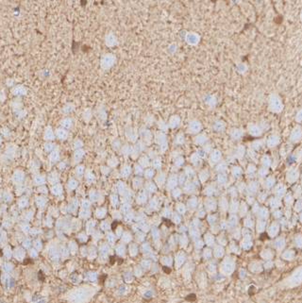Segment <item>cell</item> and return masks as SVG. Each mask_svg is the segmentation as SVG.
Wrapping results in <instances>:
<instances>
[{"label": "cell", "instance_id": "obj_15", "mask_svg": "<svg viewBox=\"0 0 302 303\" xmlns=\"http://www.w3.org/2000/svg\"><path fill=\"white\" fill-rule=\"evenodd\" d=\"M84 155H85V151L83 150V149L75 150L74 156H73V160H74L75 162H80V161L82 160V159H83V157H84Z\"/></svg>", "mask_w": 302, "mask_h": 303}, {"label": "cell", "instance_id": "obj_11", "mask_svg": "<svg viewBox=\"0 0 302 303\" xmlns=\"http://www.w3.org/2000/svg\"><path fill=\"white\" fill-rule=\"evenodd\" d=\"M132 152H133V146L130 145H124L120 149V153L125 157H130Z\"/></svg>", "mask_w": 302, "mask_h": 303}, {"label": "cell", "instance_id": "obj_40", "mask_svg": "<svg viewBox=\"0 0 302 303\" xmlns=\"http://www.w3.org/2000/svg\"><path fill=\"white\" fill-rule=\"evenodd\" d=\"M2 143V138H1V135H0V144Z\"/></svg>", "mask_w": 302, "mask_h": 303}, {"label": "cell", "instance_id": "obj_34", "mask_svg": "<svg viewBox=\"0 0 302 303\" xmlns=\"http://www.w3.org/2000/svg\"><path fill=\"white\" fill-rule=\"evenodd\" d=\"M15 146H10L9 147H7V155L9 156H13L15 154Z\"/></svg>", "mask_w": 302, "mask_h": 303}, {"label": "cell", "instance_id": "obj_22", "mask_svg": "<svg viewBox=\"0 0 302 303\" xmlns=\"http://www.w3.org/2000/svg\"><path fill=\"white\" fill-rule=\"evenodd\" d=\"M158 127H159V130H160V131H161V132H164V133H165L166 131L168 130V128H169V127H168V123L164 122L163 120H160V121H158Z\"/></svg>", "mask_w": 302, "mask_h": 303}, {"label": "cell", "instance_id": "obj_9", "mask_svg": "<svg viewBox=\"0 0 302 303\" xmlns=\"http://www.w3.org/2000/svg\"><path fill=\"white\" fill-rule=\"evenodd\" d=\"M180 125V117L179 115H172L171 117L169 118V121H168V127L170 128H179Z\"/></svg>", "mask_w": 302, "mask_h": 303}, {"label": "cell", "instance_id": "obj_25", "mask_svg": "<svg viewBox=\"0 0 302 303\" xmlns=\"http://www.w3.org/2000/svg\"><path fill=\"white\" fill-rule=\"evenodd\" d=\"M173 160H174V165L177 166V167H181L185 162V159L183 156H179L176 159H173Z\"/></svg>", "mask_w": 302, "mask_h": 303}, {"label": "cell", "instance_id": "obj_6", "mask_svg": "<svg viewBox=\"0 0 302 303\" xmlns=\"http://www.w3.org/2000/svg\"><path fill=\"white\" fill-rule=\"evenodd\" d=\"M138 164L141 165L143 169H146L148 167H151V160L146 154H142L138 158Z\"/></svg>", "mask_w": 302, "mask_h": 303}, {"label": "cell", "instance_id": "obj_38", "mask_svg": "<svg viewBox=\"0 0 302 303\" xmlns=\"http://www.w3.org/2000/svg\"><path fill=\"white\" fill-rule=\"evenodd\" d=\"M195 298H196L195 295V294H191V295H188V297H186V300H190V301H193V300H195Z\"/></svg>", "mask_w": 302, "mask_h": 303}, {"label": "cell", "instance_id": "obj_27", "mask_svg": "<svg viewBox=\"0 0 302 303\" xmlns=\"http://www.w3.org/2000/svg\"><path fill=\"white\" fill-rule=\"evenodd\" d=\"M133 171L137 176H141L142 174H143V171H145V170H143V168L141 165H139L138 164H135L133 166Z\"/></svg>", "mask_w": 302, "mask_h": 303}, {"label": "cell", "instance_id": "obj_20", "mask_svg": "<svg viewBox=\"0 0 302 303\" xmlns=\"http://www.w3.org/2000/svg\"><path fill=\"white\" fill-rule=\"evenodd\" d=\"M107 164H108V166L109 168H114L118 165L119 162H118V159H117L115 156H112L111 158H109Z\"/></svg>", "mask_w": 302, "mask_h": 303}, {"label": "cell", "instance_id": "obj_35", "mask_svg": "<svg viewBox=\"0 0 302 303\" xmlns=\"http://www.w3.org/2000/svg\"><path fill=\"white\" fill-rule=\"evenodd\" d=\"M112 147L114 150H120L121 147H122V145H121V143L119 140H115L114 142L112 143Z\"/></svg>", "mask_w": 302, "mask_h": 303}, {"label": "cell", "instance_id": "obj_19", "mask_svg": "<svg viewBox=\"0 0 302 303\" xmlns=\"http://www.w3.org/2000/svg\"><path fill=\"white\" fill-rule=\"evenodd\" d=\"M54 138H55V132L48 127L44 131V139H46L47 141H51V140H53Z\"/></svg>", "mask_w": 302, "mask_h": 303}, {"label": "cell", "instance_id": "obj_30", "mask_svg": "<svg viewBox=\"0 0 302 303\" xmlns=\"http://www.w3.org/2000/svg\"><path fill=\"white\" fill-rule=\"evenodd\" d=\"M194 174H195L194 168H193L192 166L187 165L186 168H185V175L188 176V177H192V176H194Z\"/></svg>", "mask_w": 302, "mask_h": 303}, {"label": "cell", "instance_id": "obj_31", "mask_svg": "<svg viewBox=\"0 0 302 303\" xmlns=\"http://www.w3.org/2000/svg\"><path fill=\"white\" fill-rule=\"evenodd\" d=\"M82 146H83V142L81 141V140L79 139H77L76 141L74 142V148L76 150L78 149H82Z\"/></svg>", "mask_w": 302, "mask_h": 303}, {"label": "cell", "instance_id": "obj_36", "mask_svg": "<svg viewBox=\"0 0 302 303\" xmlns=\"http://www.w3.org/2000/svg\"><path fill=\"white\" fill-rule=\"evenodd\" d=\"M73 110H74V107H73V105H72V104H67V105H65L63 107V112L65 113H69V112H71L72 111H73Z\"/></svg>", "mask_w": 302, "mask_h": 303}, {"label": "cell", "instance_id": "obj_1", "mask_svg": "<svg viewBox=\"0 0 302 303\" xmlns=\"http://www.w3.org/2000/svg\"><path fill=\"white\" fill-rule=\"evenodd\" d=\"M116 62V57L112 54H106L102 57L100 60V66L102 69L108 70L109 68H112Z\"/></svg>", "mask_w": 302, "mask_h": 303}, {"label": "cell", "instance_id": "obj_21", "mask_svg": "<svg viewBox=\"0 0 302 303\" xmlns=\"http://www.w3.org/2000/svg\"><path fill=\"white\" fill-rule=\"evenodd\" d=\"M49 160L51 161V162H56L60 160V152L58 150H53L51 153H49Z\"/></svg>", "mask_w": 302, "mask_h": 303}, {"label": "cell", "instance_id": "obj_23", "mask_svg": "<svg viewBox=\"0 0 302 303\" xmlns=\"http://www.w3.org/2000/svg\"><path fill=\"white\" fill-rule=\"evenodd\" d=\"M190 160H191V162H192V164H194L195 166L198 165V164H200V162H201V161H202L201 159H200V158L198 157V155L196 154L195 152H194V153H193V154L191 155V156H190Z\"/></svg>", "mask_w": 302, "mask_h": 303}, {"label": "cell", "instance_id": "obj_18", "mask_svg": "<svg viewBox=\"0 0 302 303\" xmlns=\"http://www.w3.org/2000/svg\"><path fill=\"white\" fill-rule=\"evenodd\" d=\"M151 165H152L153 169H161L162 166V161L161 157H156L151 161Z\"/></svg>", "mask_w": 302, "mask_h": 303}, {"label": "cell", "instance_id": "obj_8", "mask_svg": "<svg viewBox=\"0 0 302 303\" xmlns=\"http://www.w3.org/2000/svg\"><path fill=\"white\" fill-rule=\"evenodd\" d=\"M155 142H156V144L159 146H161L165 145V144H167V139H166V133H164V132H161L159 130L156 135H155Z\"/></svg>", "mask_w": 302, "mask_h": 303}, {"label": "cell", "instance_id": "obj_14", "mask_svg": "<svg viewBox=\"0 0 302 303\" xmlns=\"http://www.w3.org/2000/svg\"><path fill=\"white\" fill-rule=\"evenodd\" d=\"M133 147H134V149H135L136 151H137L138 153H140V154L143 153V151L146 150V145L142 141V140H141V141L136 142V143H135V146H134ZM141 155H142V154H141Z\"/></svg>", "mask_w": 302, "mask_h": 303}, {"label": "cell", "instance_id": "obj_3", "mask_svg": "<svg viewBox=\"0 0 302 303\" xmlns=\"http://www.w3.org/2000/svg\"><path fill=\"white\" fill-rule=\"evenodd\" d=\"M202 130V124L199 122L198 120H192L188 125V131L191 134H195L197 135L201 133Z\"/></svg>", "mask_w": 302, "mask_h": 303}, {"label": "cell", "instance_id": "obj_2", "mask_svg": "<svg viewBox=\"0 0 302 303\" xmlns=\"http://www.w3.org/2000/svg\"><path fill=\"white\" fill-rule=\"evenodd\" d=\"M139 135L141 136L142 141L145 143L146 146H149L151 144V142H152V139H153L152 133H151V131L149 130H147L145 127H142L141 128Z\"/></svg>", "mask_w": 302, "mask_h": 303}, {"label": "cell", "instance_id": "obj_28", "mask_svg": "<svg viewBox=\"0 0 302 303\" xmlns=\"http://www.w3.org/2000/svg\"><path fill=\"white\" fill-rule=\"evenodd\" d=\"M25 92H26V90H25L24 87H22V86H17L13 89V94H16V96H22V94H25Z\"/></svg>", "mask_w": 302, "mask_h": 303}, {"label": "cell", "instance_id": "obj_16", "mask_svg": "<svg viewBox=\"0 0 302 303\" xmlns=\"http://www.w3.org/2000/svg\"><path fill=\"white\" fill-rule=\"evenodd\" d=\"M72 125H73V122H72V119L69 118V117L63 118L62 121H60V126H62V128H64V130H69V128L72 127Z\"/></svg>", "mask_w": 302, "mask_h": 303}, {"label": "cell", "instance_id": "obj_4", "mask_svg": "<svg viewBox=\"0 0 302 303\" xmlns=\"http://www.w3.org/2000/svg\"><path fill=\"white\" fill-rule=\"evenodd\" d=\"M185 41H186V43L190 45H195L199 43L200 41V36L198 33H195V32H188L186 34V36H185Z\"/></svg>", "mask_w": 302, "mask_h": 303}, {"label": "cell", "instance_id": "obj_26", "mask_svg": "<svg viewBox=\"0 0 302 303\" xmlns=\"http://www.w3.org/2000/svg\"><path fill=\"white\" fill-rule=\"evenodd\" d=\"M143 175H145V177L147 178V179H151V178H153V176L155 175V169H153L152 167H148L145 169Z\"/></svg>", "mask_w": 302, "mask_h": 303}, {"label": "cell", "instance_id": "obj_12", "mask_svg": "<svg viewBox=\"0 0 302 303\" xmlns=\"http://www.w3.org/2000/svg\"><path fill=\"white\" fill-rule=\"evenodd\" d=\"M55 136L58 137L60 140H62V141H64L68 137V130H64L62 128H60L55 131Z\"/></svg>", "mask_w": 302, "mask_h": 303}, {"label": "cell", "instance_id": "obj_24", "mask_svg": "<svg viewBox=\"0 0 302 303\" xmlns=\"http://www.w3.org/2000/svg\"><path fill=\"white\" fill-rule=\"evenodd\" d=\"M131 172H132V168L130 167V165H128V164H125L123 167L121 168V174L125 177L130 176V174Z\"/></svg>", "mask_w": 302, "mask_h": 303}, {"label": "cell", "instance_id": "obj_29", "mask_svg": "<svg viewBox=\"0 0 302 303\" xmlns=\"http://www.w3.org/2000/svg\"><path fill=\"white\" fill-rule=\"evenodd\" d=\"M195 153L198 155V157H199L200 159H201V160H203V159H205V158L207 157V153H206V151L204 150V149L202 148V147H198V148L196 149Z\"/></svg>", "mask_w": 302, "mask_h": 303}, {"label": "cell", "instance_id": "obj_13", "mask_svg": "<svg viewBox=\"0 0 302 303\" xmlns=\"http://www.w3.org/2000/svg\"><path fill=\"white\" fill-rule=\"evenodd\" d=\"M125 134H126L127 138L130 140V142H132V143L137 142V135L134 133V131H133V130H132L131 128H127L126 131H125Z\"/></svg>", "mask_w": 302, "mask_h": 303}, {"label": "cell", "instance_id": "obj_5", "mask_svg": "<svg viewBox=\"0 0 302 303\" xmlns=\"http://www.w3.org/2000/svg\"><path fill=\"white\" fill-rule=\"evenodd\" d=\"M105 44L109 47H113L118 44V41H117V38L114 34L112 32H109L105 37Z\"/></svg>", "mask_w": 302, "mask_h": 303}, {"label": "cell", "instance_id": "obj_39", "mask_svg": "<svg viewBox=\"0 0 302 303\" xmlns=\"http://www.w3.org/2000/svg\"><path fill=\"white\" fill-rule=\"evenodd\" d=\"M64 166H65V162H60V164H59V169H64V168H65V167H64Z\"/></svg>", "mask_w": 302, "mask_h": 303}, {"label": "cell", "instance_id": "obj_33", "mask_svg": "<svg viewBox=\"0 0 302 303\" xmlns=\"http://www.w3.org/2000/svg\"><path fill=\"white\" fill-rule=\"evenodd\" d=\"M84 169H85V166L84 165H78L76 167V174H77L78 176H81L83 175V173H84Z\"/></svg>", "mask_w": 302, "mask_h": 303}, {"label": "cell", "instance_id": "obj_37", "mask_svg": "<svg viewBox=\"0 0 302 303\" xmlns=\"http://www.w3.org/2000/svg\"><path fill=\"white\" fill-rule=\"evenodd\" d=\"M101 171L103 172L104 174H108L111 172V168L109 167V166H102L101 167Z\"/></svg>", "mask_w": 302, "mask_h": 303}, {"label": "cell", "instance_id": "obj_17", "mask_svg": "<svg viewBox=\"0 0 302 303\" xmlns=\"http://www.w3.org/2000/svg\"><path fill=\"white\" fill-rule=\"evenodd\" d=\"M185 143V135L183 132H179L175 137L176 146H182Z\"/></svg>", "mask_w": 302, "mask_h": 303}, {"label": "cell", "instance_id": "obj_7", "mask_svg": "<svg viewBox=\"0 0 302 303\" xmlns=\"http://www.w3.org/2000/svg\"><path fill=\"white\" fill-rule=\"evenodd\" d=\"M208 142V137L206 134L204 133H199L197 135L195 136L194 138V143L195 144V146H197L199 147L204 146Z\"/></svg>", "mask_w": 302, "mask_h": 303}, {"label": "cell", "instance_id": "obj_32", "mask_svg": "<svg viewBox=\"0 0 302 303\" xmlns=\"http://www.w3.org/2000/svg\"><path fill=\"white\" fill-rule=\"evenodd\" d=\"M54 147H55L54 144L47 143V144H45V145H44V150L46 151V152H48V153H51L52 151L54 150Z\"/></svg>", "mask_w": 302, "mask_h": 303}, {"label": "cell", "instance_id": "obj_10", "mask_svg": "<svg viewBox=\"0 0 302 303\" xmlns=\"http://www.w3.org/2000/svg\"><path fill=\"white\" fill-rule=\"evenodd\" d=\"M222 157L221 155V152L217 149H214L213 151H211V154H210V162H213V164H216V162H218L219 161H220V159Z\"/></svg>", "mask_w": 302, "mask_h": 303}]
</instances>
